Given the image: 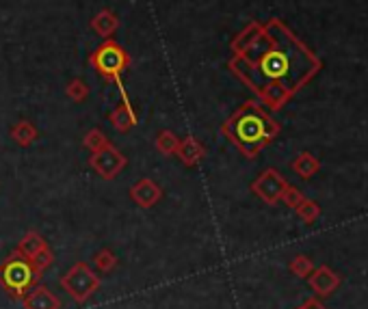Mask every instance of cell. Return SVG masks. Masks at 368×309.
Returning a JSON list of instances; mask_svg holds the SVG:
<instances>
[{"label": "cell", "instance_id": "603a6c76", "mask_svg": "<svg viewBox=\"0 0 368 309\" xmlns=\"http://www.w3.org/2000/svg\"><path fill=\"white\" fill-rule=\"evenodd\" d=\"M65 95H68L72 102H85L89 95V85L81 78H74L72 83H68V87H65Z\"/></svg>", "mask_w": 368, "mask_h": 309}, {"label": "cell", "instance_id": "ac0fdd59", "mask_svg": "<svg viewBox=\"0 0 368 309\" xmlns=\"http://www.w3.org/2000/svg\"><path fill=\"white\" fill-rule=\"evenodd\" d=\"M154 145H156V150L162 156H174L176 150H178V145H180V139H178V136L172 130H162V132H158Z\"/></svg>", "mask_w": 368, "mask_h": 309}, {"label": "cell", "instance_id": "277c9868", "mask_svg": "<svg viewBox=\"0 0 368 309\" xmlns=\"http://www.w3.org/2000/svg\"><path fill=\"white\" fill-rule=\"evenodd\" d=\"M89 65L93 70L113 83H121V74L130 67V54L113 40H107L89 54Z\"/></svg>", "mask_w": 368, "mask_h": 309}, {"label": "cell", "instance_id": "d6986e66", "mask_svg": "<svg viewBox=\"0 0 368 309\" xmlns=\"http://www.w3.org/2000/svg\"><path fill=\"white\" fill-rule=\"evenodd\" d=\"M295 212H297V217H299L301 221H304V223H314V221L321 217V205H319L316 201L304 197V201H301V203L297 205Z\"/></svg>", "mask_w": 368, "mask_h": 309}, {"label": "cell", "instance_id": "ba28073f", "mask_svg": "<svg viewBox=\"0 0 368 309\" xmlns=\"http://www.w3.org/2000/svg\"><path fill=\"white\" fill-rule=\"evenodd\" d=\"M340 274L338 272H333L329 266H314V270L310 272V277H308V284L312 288V292L321 298L325 296H331L333 292H336L340 288Z\"/></svg>", "mask_w": 368, "mask_h": 309}, {"label": "cell", "instance_id": "e0dca14e", "mask_svg": "<svg viewBox=\"0 0 368 309\" xmlns=\"http://www.w3.org/2000/svg\"><path fill=\"white\" fill-rule=\"evenodd\" d=\"M46 245H48V243H46V238H44L42 234H37V231H28V234L20 240L18 251H20L24 258L32 260V258H35V255H37Z\"/></svg>", "mask_w": 368, "mask_h": 309}, {"label": "cell", "instance_id": "52a82bcc", "mask_svg": "<svg viewBox=\"0 0 368 309\" xmlns=\"http://www.w3.org/2000/svg\"><path fill=\"white\" fill-rule=\"evenodd\" d=\"M126 164H128L126 156L113 145H107L100 152H93L91 158H89V166L105 180H115L126 169Z\"/></svg>", "mask_w": 368, "mask_h": 309}, {"label": "cell", "instance_id": "8fae6325", "mask_svg": "<svg viewBox=\"0 0 368 309\" xmlns=\"http://www.w3.org/2000/svg\"><path fill=\"white\" fill-rule=\"evenodd\" d=\"M109 121H111V126L117 130V132H130L132 128L137 126V113H135V109L130 107V99L128 97H124L121 99V104L109 115Z\"/></svg>", "mask_w": 368, "mask_h": 309}, {"label": "cell", "instance_id": "484cf974", "mask_svg": "<svg viewBox=\"0 0 368 309\" xmlns=\"http://www.w3.org/2000/svg\"><path fill=\"white\" fill-rule=\"evenodd\" d=\"M297 309H327V307H325L319 298H308L304 305H299Z\"/></svg>", "mask_w": 368, "mask_h": 309}, {"label": "cell", "instance_id": "2e32d148", "mask_svg": "<svg viewBox=\"0 0 368 309\" xmlns=\"http://www.w3.org/2000/svg\"><path fill=\"white\" fill-rule=\"evenodd\" d=\"M260 28H262V22H249L237 37L232 40V44H230V50H232V54H239V52H243V50H247L251 44H254V40L258 37V32H260Z\"/></svg>", "mask_w": 368, "mask_h": 309}, {"label": "cell", "instance_id": "5b68a950", "mask_svg": "<svg viewBox=\"0 0 368 309\" xmlns=\"http://www.w3.org/2000/svg\"><path fill=\"white\" fill-rule=\"evenodd\" d=\"M61 288L68 292L76 303H87L100 290V277L93 268L85 262H76L68 272L61 277Z\"/></svg>", "mask_w": 368, "mask_h": 309}, {"label": "cell", "instance_id": "9c48e42d", "mask_svg": "<svg viewBox=\"0 0 368 309\" xmlns=\"http://www.w3.org/2000/svg\"><path fill=\"white\" fill-rule=\"evenodd\" d=\"M160 197H162L160 186L150 178H143L130 186V199L137 205H141V208H152V205L160 201Z\"/></svg>", "mask_w": 368, "mask_h": 309}, {"label": "cell", "instance_id": "cb8c5ba5", "mask_svg": "<svg viewBox=\"0 0 368 309\" xmlns=\"http://www.w3.org/2000/svg\"><path fill=\"white\" fill-rule=\"evenodd\" d=\"M52 262H54V253H52L50 245H46V247H44V249H42V251H40L35 258L30 260V264L35 266V270H37L40 274H42L46 268H50V266H52Z\"/></svg>", "mask_w": 368, "mask_h": 309}, {"label": "cell", "instance_id": "5bb4252c", "mask_svg": "<svg viewBox=\"0 0 368 309\" xmlns=\"http://www.w3.org/2000/svg\"><path fill=\"white\" fill-rule=\"evenodd\" d=\"M37 136H40L37 128L32 126V121H28V119H22V121L11 126V139L20 147H30L32 143L37 141Z\"/></svg>", "mask_w": 368, "mask_h": 309}, {"label": "cell", "instance_id": "9a60e30c", "mask_svg": "<svg viewBox=\"0 0 368 309\" xmlns=\"http://www.w3.org/2000/svg\"><path fill=\"white\" fill-rule=\"evenodd\" d=\"M91 28L97 32L100 37L111 40V35H113V32L119 28V18H117L113 11L102 9V11H100V13L91 20Z\"/></svg>", "mask_w": 368, "mask_h": 309}, {"label": "cell", "instance_id": "30bf717a", "mask_svg": "<svg viewBox=\"0 0 368 309\" xmlns=\"http://www.w3.org/2000/svg\"><path fill=\"white\" fill-rule=\"evenodd\" d=\"M24 309H61V301L44 286H32L24 296H22Z\"/></svg>", "mask_w": 368, "mask_h": 309}, {"label": "cell", "instance_id": "8992f818", "mask_svg": "<svg viewBox=\"0 0 368 309\" xmlns=\"http://www.w3.org/2000/svg\"><path fill=\"white\" fill-rule=\"evenodd\" d=\"M286 186H288V182L284 180V176L278 169L271 166V169H264L262 174L251 182V193L256 197H260L264 203L275 205V203H280Z\"/></svg>", "mask_w": 368, "mask_h": 309}, {"label": "cell", "instance_id": "7402d4cb", "mask_svg": "<svg viewBox=\"0 0 368 309\" xmlns=\"http://www.w3.org/2000/svg\"><path fill=\"white\" fill-rule=\"evenodd\" d=\"M93 266L100 272H111L117 266V255L111 249H100L93 258Z\"/></svg>", "mask_w": 368, "mask_h": 309}, {"label": "cell", "instance_id": "d4e9b609", "mask_svg": "<svg viewBox=\"0 0 368 309\" xmlns=\"http://www.w3.org/2000/svg\"><path fill=\"white\" fill-rule=\"evenodd\" d=\"M280 201H284L286 205H288V208H297V205L301 203V201H304V193H301L297 186H286V190H284V195H282V199Z\"/></svg>", "mask_w": 368, "mask_h": 309}, {"label": "cell", "instance_id": "3957f363", "mask_svg": "<svg viewBox=\"0 0 368 309\" xmlns=\"http://www.w3.org/2000/svg\"><path fill=\"white\" fill-rule=\"evenodd\" d=\"M42 274L35 270V266L30 264L28 258H24L18 249L0 264V286H3L13 298L22 301V296L37 286V279Z\"/></svg>", "mask_w": 368, "mask_h": 309}, {"label": "cell", "instance_id": "ffe728a7", "mask_svg": "<svg viewBox=\"0 0 368 309\" xmlns=\"http://www.w3.org/2000/svg\"><path fill=\"white\" fill-rule=\"evenodd\" d=\"M288 270L299 279H308L310 272L314 270V262L308 255H295L288 264Z\"/></svg>", "mask_w": 368, "mask_h": 309}, {"label": "cell", "instance_id": "44dd1931", "mask_svg": "<svg viewBox=\"0 0 368 309\" xmlns=\"http://www.w3.org/2000/svg\"><path fill=\"white\" fill-rule=\"evenodd\" d=\"M83 145L93 154V152H100L102 147H107V145H111L109 143V139L105 136V132L100 130V128H93V130H89L87 134H85V139H83Z\"/></svg>", "mask_w": 368, "mask_h": 309}, {"label": "cell", "instance_id": "6da1fadb", "mask_svg": "<svg viewBox=\"0 0 368 309\" xmlns=\"http://www.w3.org/2000/svg\"><path fill=\"white\" fill-rule=\"evenodd\" d=\"M321 67V59L280 18L266 20L254 44L227 61V70L271 113L282 111Z\"/></svg>", "mask_w": 368, "mask_h": 309}, {"label": "cell", "instance_id": "4fadbf2b", "mask_svg": "<svg viewBox=\"0 0 368 309\" xmlns=\"http://www.w3.org/2000/svg\"><path fill=\"white\" fill-rule=\"evenodd\" d=\"M292 171L299 176V178H304V180H310L319 174V169H321V162L314 154L310 152H301L295 160H292Z\"/></svg>", "mask_w": 368, "mask_h": 309}, {"label": "cell", "instance_id": "7a4b0ae2", "mask_svg": "<svg viewBox=\"0 0 368 309\" xmlns=\"http://www.w3.org/2000/svg\"><path fill=\"white\" fill-rule=\"evenodd\" d=\"M280 132V121H275L254 99L245 102L221 126V134L247 158H256L264 147H269L278 139Z\"/></svg>", "mask_w": 368, "mask_h": 309}, {"label": "cell", "instance_id": "7c38bea8", "mask_svg": "<svg viewBox=\"0 0 368 309\" xmlns=\"http://www.w3.org/2000/svg\"><path fill=\"white\" fill-rule=\"evenodd\" d=\"M176 156H178L186 166H197L199 162L204 160L206 150H204V145L199 143L197 139H193V136H186V139H180V145H178V150H176Z\"/></svg>", "mask_w": 368, "mask_h": 309}]
</instances>
